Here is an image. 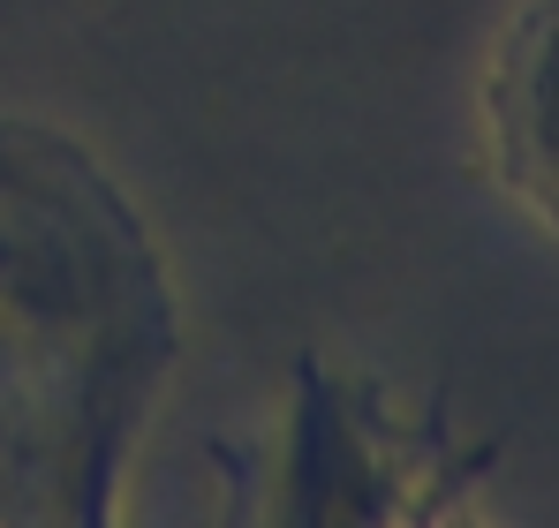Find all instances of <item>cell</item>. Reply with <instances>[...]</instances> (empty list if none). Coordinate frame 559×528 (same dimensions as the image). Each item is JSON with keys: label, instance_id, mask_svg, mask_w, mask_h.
I'll use <instances>...</instances> for the list:
<instances>
[{"label": "cell", "instance_id": "6da1fadb", "mask_svg": "<svg viewBox=\"0 0 559 528\" xmlns=\"http://www.w3.org/2000/svg\"><path fill=\"white\" fill-rule=\"evenodd\" d=\"M491 144H499V175L514 181V196L559 227V0H537L530 23L499 53Z\"/></svg>", "mask_w": 559, "mask_h": 528}]
</instances>
